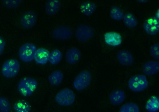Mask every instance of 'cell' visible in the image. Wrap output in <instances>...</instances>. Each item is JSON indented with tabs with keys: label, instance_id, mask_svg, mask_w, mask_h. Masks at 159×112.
Segmentation results:
<instances>
[{
	"label": "cell",
	"instance_id": "obj_1",
	"mask_svg": "<svg viewBox=\"0 0 159 112\" xmlns=\"http://www.w3.org/2000/svg\"><path fill=\"white\" fill-rule=\"evenodd\" d=\"M38 86L37 80L33 78L26 77L19 82L17 88L20 94L25 97L31 96L35 91Z\"/></svg>",
	"mask_w": 159,
	"mask_h": 112
},
{
	"label": "cell",
	"instance_id": "obj_2",
	"mask_svg": "<svg viewBox=\"0 0 159 112\" xmlns=\"http://www.w3.org/2000/svg\"><path fill=\"white\" fill-rule=\"evenodd\" d=\"M148 83L145 75L137 74L132 76L128 82V86L129 89L135 92H140L146 89Z\"/></svg>",
	"mask_w": 159,
	"mask_h": 112
},
{
	"label": "cell",
	"instance_id": "obj_3",
	"mask_svg": "<svg viewBox=\"0 0 159 112\" xmlns=\"http://www.w3.org/2000/svg\"><path fill=\"white\" fill-rule=\"evenodd\" d=\"M20 69V65L19 61L14 59H11L6 61L2 64L1 72L2 75L7 78L15 77Z\"/></svg>",
	"mask_w": 159,
	"mask_h": 112
},
{
	"label": "cell",
	"instance_id": "obj_4",
	"mask_svg": "<svg viewBox=\"0 0 159 112\" xmlns=\"http://www.w3.org/2000/svg\"><path fill=\"white\" fill-rule=\"evenodd\" d=\"M75 99V95L70 89L65 88L59 91L55 96V99L59 105L67 106L71 105Z\"/></svg>",
	"mask_w": 159,
	"mask_h": 112
},
{
	"label": "cell",
	"instance_id": "obj_5",
	"mask_svg": "<svg viewBox=\"0 0 159 112\" xmlns=\"http://www.w3.org/2000/svg\"><path fill=\"white\" fill-rule=\"evenodd\" d=\"M92 79V75L88 70L80 72L74 79L73 86L77 91H80L86 89L90 85Z\"/></svg>",
	"mask_w": 159,
	"mask_h": 112
},
{
	"label": "cell",
	"instance_id": "obj_6",
	"mask_svg": "<svg viewBox=\"0 0 159 112\" xmlns=\"http://www.w3.org/2000/svg\"><path fill=\"white\" fill-rule=\"evenodd\" d=\"M36 50V46L32 43L24 44L19 49V57L24 62H31L34 60V55Z\"/></svg>",
	"mask_w": 159,
	"mask_h": 112
},
{
	"label": "cell",
	"instance_id": "obj_7",
	"mask_svg": "<svg viewBox=\"0 0 159 112\" xmlns=\"http://www.w3.org/2000/svg\"><path fill=\"white\" fill-rule=\"evenodd\" d=\"M94 31L91 26L84 25H81L76 29L75 35L77 40L80 42L87 41L93 36Z\"/></svg>",
	"mask_w": 159,
	"mask_h": 112
},
{
	"label": "cell",
	"instance_id": "obj_8",
	"mask_svg": "<svg viewBox=\"0 0 159 112\" xmlns=\"http://www.w3.org/2000/svg\"><path fill=\"white\" fill-rule=\"evenodd\" d=\"M73 34L72 29L70 26L66 25L57 27L52 32V37L54 39L60 41L66 40L70 39Z\"/></svg>",
	"mask_w": 159,
	"mask_h": 112
},
{
	"label": "cell",
	"instance_id": "obj_9",
	"mask_svg": "<svg viewBox=\"0 0 159 112\" xmlns=\"http://www.w3.org/2000/svg\"><path fill=\"white\" fill-rule=\"evenodd\" d=\"M143 27L148 34L154 36L159 31V20L156 17H151L147 19L143 24Z\"/></svg>",
	"mask_w": 159,
	"mask_h": 112
},
{
	"label": "cell",
	"instance_id": "obj_10",
	"mask_svg": "<svg viewBox=\"0 0 159 112\" xmlns=\"http://www.w3.org/2000/svg\"><path fill=\"white\" fill-rule=\"evenodd\" d=\"M37 19L36 13L32 11L25 12L20 19V23L23 27L26 29H31L35 25Z\"/></svg>",
	"mask_w": 159,
	"mask_h": 112
},
{
	"label": "cell",
	"instance_id": "obj_11",
	"mask_svg": "<svg viewBox=\"0 0 159 112\" xmlns=\"http://www.w3.org/2000/svg\"><path fill=\"white\" fill-rule=\"evenodd\" d=\"M116 57L119 62L123 66H130L134 63V59L132 55L127 50L119 51L117 54Z\"/></svg>",
	"mask_w": 159,
	"mask_h": 112
},
{
	"label": "cell",
	"instance_id": "obj_12",
	"mask_svg": "<svg viewBox=\"0 0 159 112\" xmlns=\"http://www.w3.org/2000/svg\"><path fill=\"white\" fill-rule=\"evenodd\" d=\"M81 56L80 51L75 47H71L68 49L65 55L66 61L70 65H73L77 63L80 59Z\"/></svg>",
	"mask_w": 159,
	"mask_h": 112
},
{
	"label": "cell",
	"instance_id": "obj_13",
	"mask_svg": "<svg viewBox=\"0 0 159 112\" xmlns=\"http://www.w3.org/2000/svg\"><path fill=\"white\" fill-rule=\"evenodd\" d=\"M50 53L45 48H39L37 49L35 52L34 60L38 64L45 65L48 61Z\"/></svg>",
	"mask_w": 159,
	"mask_h": 112
},
{
	"label": "cell",
	"instance_id": "obj_14",
	"mask_svg": "<svg viewBox=\"0 0 159 112\" xmlns=\"http://www.w3.org/2000/svg\"><path fill=\"white\" fill-rule=\"evenodd\" d=\"M104 39L106 43L112 46H117L122 43V38L118 33L110 32L106 33L104 35Z\"/></svg>",
	"mask_w": 159,
	"mask_h": 112
},
{
	"label": "cell",
	"instance_id": "obj_15",
	"mask_svg": "<svg viewBox=\"0 0 159 112\" xmlns=\"http://www.w3.org/2000/svg\"><path fill=\"white\" fill-rule=\"evenodd\" d=\"M143 73L147 76H152L157 74L159 70V62L157 61L146 62L142 66Z\"/></svg>",
	"mask_w": 159,
	"mask_h": 112
},
{
	"label": "cell",
	"instance_id": "obj_16",
	"mask_svg": "<svg viewBox=\"0 0 159 112\" xmlns=\"http://www.w3.org/2000/svg\"><path fill=\"white\" fill-rule=\"evenodd\" d=\"M125 92L121 89H116L112 91L109 96V100L111 103L114 105H118L125 100Z\"/></svg>",
	"mask_w": 159,
	"mask_h": 112
},
{
	"label": "cell",
	"instance_id": "obj_17",
	"mask_svg": "<svg viewBox=\"0 0 159 112\" xmlns=\"http://www.w3.org/2000/svg\"><path fill=\"white\" fill-rule=\"evenodd\" d=\"M60 1L58 0H49L47 1L45 6L46 13L49 16L56 14L61 6Z\"/></svg>",
	"mask_w": 159,
	"mask_h": 112
},
{
	"label": "cell",
	"instance_id": "obj_18",
	"mask_svg": "<svg viewBox=\"0 0 159 112\" xmlns=\"http://www.w3.org/2000/svg\"><path fill=\"white\" fill-rule=\"evenodd\" d=\"M64 78V75L61 70H57L53 71L49 75L48 79L50 83L54 86L60 85Z\"/></svg>",
	"mask_w": 159,
	"mask_h": 112
},
{
	"label": "cell",
	"instance_id": "obj_19",
	"mask_svg": "<svg viewBox=\"0 0 159 112\" xmlns=\"http://www.w3.org/2000/svg\"><path fill=\"white\" fill-rule=\"evenodd\" d=\"M97 8L96 5L91 2H83L80 7L81 13L86 16H90L95 11Z\"/></svg>",
	"mask_w": 159,
	"mask_h": 112
},
{
	"label": "cell",
	"instance_id": "obj_20",
	"mask_svg": "<svg viewBox=\"0 0 159 112\" xmlns=\"http://www.w3.org/2000/svg\"><path fill=\"white\" fill-rule=\"evenodd\" d=\"M146 110L149 112H157L159 109L158 97L155 96H151L145 105Z\"/></svg>",
	"mask_w": 159,
	"mask_h": 112
},
{
	"label": "cell",
	"instance_id": "obj_21",
	"mask_svg": "<svg viewBox=\"0 0 159 112\" xmlns=\"http://www.w3.org/2000/svg\"><path fill=\"white\" fill-rule=\"evenodd\" d=\"M13 108L17 112H30L31 110V106L27 101L20 100L14 104Z\"/></svg>",
	"mask_w": 159,
	"mask_h": 112
},
{
	"label": "cell",
	"instance_id": "obj_22",
	"mask_svg": "<svg viewBox=\"0 0 159 112\" xmlns=\"http://www.w3.org/2000/svg\"><path fill=\"white\" fill-rule=\"evenodd\" d=\"M123 20L124 25L129 28H134L138 25L137 19L133 14L130 12L125 14L124 16Z\"/></svg>",
	"mask_w": 159,
	"mask_h": 112
},
{
	"label": "cell",
	"instance_id": "obj_23",
	"mask_svg": "<svg viewBox=\"0 0 159 112\" xmlns=\"http://www.w3.org/2000/svg\"><path fill=\"white\" fill-rule=\"evenodd\" d=\"M62 58L61 52L57 49H55L50 53L48 61L52 65H56L61 62Z\"/></svg>",
	"mask_w": 159,
	"mask_h": 112
},
{
	"label": "cell",
	"instance_id": "obj_24",
	"mask_svg": "<svg viewBox=\"0 0 159 112\" xmlns=\"http://www.w3.org/2000/svg\"><path fill=\"white\" fill-rule=\"evenodd\" d=\"M110 15L112 19L116 21L121 20L123 19L124 16L123 11L116 6H113L111 8Z\"/></svg>",
	"mask_w": 159,
	"mask_h": 112
},
{
	"label": "cell",
	"instance_id": "obj_25",
	"mask_svg": "<svg viewBox=\"0 0 159 112\" xmlns=\"http://www.w3.org/2000/svg\"><path fill=\"white\" fill-rule=\"evenodd\" d=\"M119 112H139V109L137 104L130 102L123 105L120 108Z\"/></svg>",
	"mask_w": 159,
	"mask_h": 112
},
{
	"label": "cell",
	"instance_id": "obj_26",
	"mask_svg": "<svg viewBox=\"0 0 159 112\" xmlns=\"http://www.w3.org/2000/svg\"><path fill=\"white\" fill-rule=\"evenodd\" d=\"M10 103L7 99L0 97V112H10L11 110Z\"/></svg>",
	"mask_w": 159,
	"mask_h": 112
},
{
	"label": "cell",
	"instance_id": "obj_27",
	"mask_svg": "<svg viewBox=\"0 0 159 112\" xmlns=\"http://www.w3.org/2000/svg\"><path fill=\"white\" fill-rule=\"evenodd\" d=\"M22 2V1L20 0H5L2 1V3L6 7L13 9L18 7L21 4Z\"/></svg>",
	"mask_w": 159,
	"mask_h": 112
},
{
	"label": "cell",
	"instance_id": "obj_28",
	"mask_svg": "<svg viewBox=\"0 0 159 112\" xmlns=\"http://www.w3.org/2000/svg\"><path fill=\"white\" fill-rule=\"evenodd\" d=\"M159 45L158 43L153 44L150 49V53L151 56L154 59L158 60Z\"/></svg>",
	"mask_w": 159,
	"mask_h": 112
},
{
	"label": "cell",
	"instance_id": "obj_29",
	"mask_svg": "<svg viewBox=\"0 0 159 112\" xmlns=\"http://www.w3.org/2000/svg\"><path fill=\"white\" fill-rule=\"evenodd\" d=\"M6 43L5 40L0 36V56L3 52L5 47Z\"/></svg>",
	"mask_w": 159,
	"mask_h": 112
},
{
	"label": "cell",
	"instance_id": "obj_30",
	"mask_svg": "<svg viewBox=\"0 0 159 112\" xmlns=\"http://www.w3.org/2000/svg\"><path fill=\"white\" fill-rule=\"evenodd\" d=\"M148 1V0H137V1L138 2H139L140 3H144L147 2Z\"/></svg>",
	"mask_w": 159,
	"mask_h": 112
}]
</instances>
